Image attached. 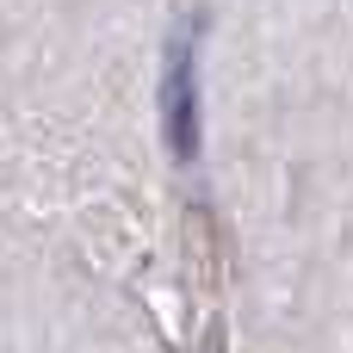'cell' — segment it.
Wrapping results in <instances>:
<instances>
[{
  "label": "cell",
  "instance_id": "cell-1",
  "mask_svg": "<svg viewBox=\"0 0 353 353\" xmlns=\"http://www.w3.org/2000/svg\"><path fill=\"white\" fill-rule=\"evenodd\" d=\"M199 37H205V12L180 31V43L168 50V81H161V130H168V155L180 168L199 161Z\"/></svg>",
  "mask_w": 353,
  "mask_h": 353
}]
</instances>
